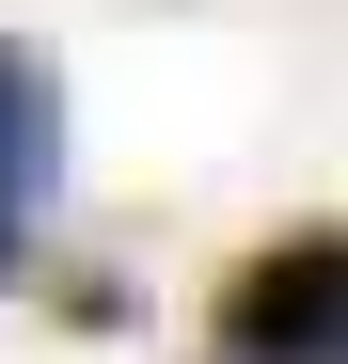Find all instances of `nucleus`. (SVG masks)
<instances>
[{
	"label": "nucleus",
	"instance_id": "nucleus-1",
	"mask_svg": "<svg viewBox=\"0 0 348 364\" xmlns=\"http://www.w3.org/2000/svg\"><path fill=\"white\" fill-rule=\"evenodd\" d=\"M332 317H348V237L332 222H285L269 254L222 285V364H332Z\"/></svg>",
	"mask_w": 348,
	"mask_h": 364
},
{
	"label": "nucleus",
	"instance_id": "nucleus-3",
	"mask_svg": "<svg viewBox=\"0 0 348 364\" xmlns=\"http://www.w3.org/2000/svg\"><path fill=\"white\" fill-rule=\"evenodd\" d=\"M0 285H16V222H0Z\"/></svg>",
	"mask_w": 348,
	"mask_h": 364
},
{
	"label": "nucleus",
	"instance_id": "nucleus-2",
	"mask_svg": "<svg viewBox=\"0 0 348 364\" xmlns=\"http://www.w3.org/2000/svg\"><path fill=\"white\" fill-rule=\"evenodd\" d=\"M48 191H64V64L0 48V222H32Z\"/></svg>",
	"mask_w": 348,
	"mask_h": 364
}]
</instances>
